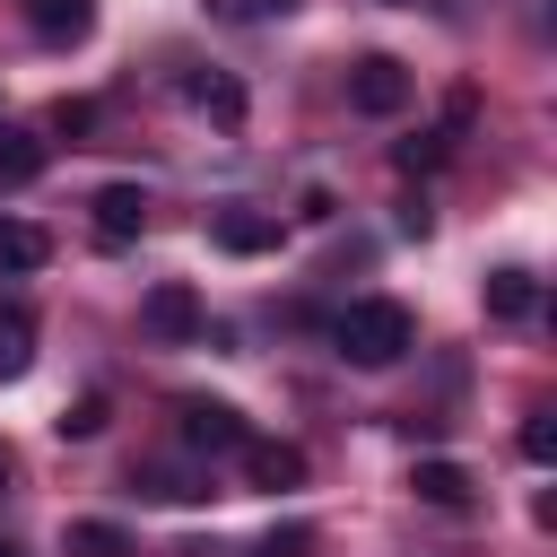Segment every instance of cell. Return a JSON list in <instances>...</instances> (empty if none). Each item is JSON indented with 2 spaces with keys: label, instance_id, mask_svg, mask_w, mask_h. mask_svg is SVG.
Wrapping results in <instances>:
<instances>
[{
  "label": "cell",
  "instance_id": "2e32d148",
  "mask_svg": "<svg viewBox=\"0 0 557 557\" xmlns=\"http://www.w3.org/2000/svg\"><path fill=\"white\" fill-rule=\"evenodd\" d=\"M26 366H35V322L17 305H0V383H17Z\"/></svg>",
  "mask_w": 557,
  "mask_h": 557
},
{
  "label": "cell",
  "instance_id": "8992f818",
  "mask_svg": "<svg viewBox=\"0 0 557 557\" xmlns=\"http://www.w3.org/2000/svg\"><path fill=\"white\" fill-rule=\"evenodd\" d=\"M209 244H218V252H270V244H278V218L235 200V209H218V218H209Z\"/></svg>",
  "mask_w": 557,
  "mask_h": 557
},
{
  "label": "cell",
  "instance_id": "603a6c76",
  "mask_svg": "<svg viewBox=\"0 0 557 557\" xmlns=\"http://www.w3.org/2000/svg\"><path fill=\"white\" fill-rule=\"evenodd\" d=\"M0 557H26V548H17V540H0Z\"/></svg>",
  "mask_w": 557,
  "mask_h": 557
},
{
  "label": "cell",
  "instance_id": "30bf717a",
  "mask_svg": "<svg viewBox=\"0 0 557 557\" xmlns=\"http://www.w3.org/2000/svg\"><path fill=\"white\" fill-rule=\"evenodd\" d=\"M244 479H252V487H296V479H305V453H296V444L244 435Z\"/></svg>",
  "mask_w": 557,
  "mask_h": 557
},
{
  "label": "cell",
  "instance_id": "44dd1931",
  "mask_svg": "<svg viewBox=\"0 0 557 557\" xmlns=\"http://www.w3.org/2000/svg\"><path fill=\"white\" fill-rule=\"evenodd\" d=\"M52 131H96V104H52Z\"/></svg>",
  "mask_w": 557,
  "mask_h": 557
},
{
  "label": "cell",
  "instance_id": "5bb4252c",
  "mask_svg": "<svg viewBox=\"0 0 557 557\" xmlns=\"http://www.w3.org/2000/svg\"><path fill=\"white\" fill-rule=\"evenodd\" d=\"M183 96H191L200 113H218V122H235V113H244V87H235L226 70H191V78H183Z\"/></svg>",
  "mask_w": 557,
  "mask_h": 557
},
{
  "label": "cell",
  "instance_id": "6da1fadb",
  "mask_svg": "<svg viewBox=\"0 0 557 557\" xmlns=\"http://www.w3.org/2000/svg\"><path fill=\"white\" fill-rule=\"evenodd\" d=\"M331 339H339V357L348 366H400L409 348H418V322H409V305H392V296H366V305H348L339 322H331Z\"/></svg>",
  "mask_w": 557,
  "mask_h": 557
},
{
  "label": "cell",
  "instance_id": "7c38bea8",
  "mask_svg": "<svg viewBox=\"0 0 557 557\" xmlns=\"http://www.w3.org/2000/svg\"><path fill=\"white\" fill-rule=\"evenodd\" d=\"M35 174H44V139L17 131V122H0V191H17V183H35Z\"/></svg>",
  "mask_w": 557,
  "mask_h": 557
},
{
  "label": "cell",
  "instance_id": "9c48e42d",
  "mask_svg": "<svg viewBox=\"0 0 557 557\" xmlns=\"http://www.w3.org/2000/svg\"><path fill=\"white\" fill-rule=\"evenodd\" d=\"M409 487H418V505H435V513H470V470H461V461H418Z\"/></svg>",
  "mask_w": 557,
  "mask_h": 557
},
{
  "label": "cell",
  "instance_id": "5b68a950",
  "mask_svg": "<svg viewBox=\"0 0 557 557\" xmlns=\"http://www.w3.org/2000/svg\"><path fill=\"white\" fill-rule=\"evenodd\" d=\"M17 17H26L35 44H78L96 26V0H17Z\"/></svg>",
  "mask_w": 557,
  "mask_h": 557
},
{
  "label": "cell",
  "instance_id": "7402d4cb",
  "mask_svg": "<svg viewBox=\"0 0 557 557\" xmlns=\"http://www.w3.org/2000/svg\"><path fill=\"white\" fill-rule=\"evenodd\" d=\"M226 17H261V9H287V0H218Z\"/></svg>",
  "mask_w": 557,
  "mask_h": 557
},
{
  "label": "cell",
  "instance_id": "ba28073f",
  "mask_svg": "<svg viewBox=\"0 0 557 557\" xmlns=\"http://www.w3.org/2000/svg\"><path fill=\"white\" fill-rule=\"evenodd\" d=\"M131 496H148V505H200L209 479L200 470H174V461H139L131 470Z\"/></svg>",
  "mask_w": 557,
  "mask_h": 557
},
{
  "label": "cell",
  "instance_id": "8fae6325",
  "mask_svg": "<svg viewBox=\"0 0 557 557\" xmlns=\"http://www.w3.org/2000/svg\"><path fill=\"white\" fill-rule=\"evenodd\" d=\"M487 313L496 322H531L540 313V278L531 270H487Z\"/></svg>",
  "mask_w": 557,
  "mask_h": 557
},
{
  "label": "cell",
  "instance_id": "ffe728a7",
  "mask_svg": "<svg viewBox=\"0 0 557 557\" xmlns=\"http://www.w3.org/2000/svg\"><path fill=\"white\" fill-rule=\"evenodd\" d=\"M444 157V139H400V174H418V165H435Z\"/></svg>",
  "mask_w": 557,
  "mask_h": 557
},
{
  "label": "cell",
  "instance_id": "277c9868",
  "mask_svg": "<svg viewBox=\"0 0 557 557\" xmlns=\"http://www.w3.org/2000/svg\"><path fill=\"white\" fill-rule=\"evenodd\" d=\"M87 209H96V244H139V226H148V191L139 183H104Z\"/></svg>",
  "mask_w": 557,
  "mask_h": 557
},
{
  "label": "cell",
  "instance_id": "cb8c5ba5",
  "mask_svg": "<svg viewBox=\"0 0 557 557\" xmlns=\"http://www.w3.org/2000/svg\"><path fill=\"white\" fill-rule=\"evenodd\" d=\"M0 487H9V453H0Z\"/></svg>",
  "mask_w": 557,
  "mask_h": 557
},
{
  "label": "cell",
  "instance_id": "3957f363",
  "mask_svg": "<svg viewBox=\"0 0 557 557\" xmlns=\"http://www.w3.org/2000/svg\"><path fill=\"white\" fill-rule=\"evenodd\" d=\"M348 104H357V113H374V122H392V113L409 104V70H400L392 52H366V61L348 70Z\"/></svg>",
  "mask_w": 557,
  "mask_h": 557
},
{
  "label": "cell",
  "instance_id": "d6986e66",
  "mask_svg": "<svg viewBox=\"0 0 557 557\" xmlns=\"http://www.w3.org/2000/svg\"><path fill=\"white\" fill-rule=\"evenodd\" d=\"M522 461H557V426H548V409L522 418Z\"/></svg>",
  "mask_w": 557,
  "mask_h": 557
},
{
  "label": "cell",
  "instance_id": "ac0fdd59",
  "mask_svg": "<svg viewBox=\"0 0 557 557\" xmlns=\"http://www.w3.org/2000/svg\"><path fill=\"white\" fill-rule=\"evenodd\" d=\"M252 557H313V531H305V522H278V531L252 540Z\"/></svg>",
  "mask_w": 557,
  "mask_h": 557
},
{
  "label": "cell",
  "instance_id": "e0dca14e",
  "mask_svg": "<svg viewBox=\"0 0 557 557\" xmlns=\"http://www.w3.org/2000/svg\"><path fill=\"white\" fill-rule=\"evenodd\" d=\"M104 418H113V400H104V392H78V400H70L52 426H61L70 444H87V435H104Z\"/></svg>",
  "mask_w": 557,
  "mask_h": 557
},
{
  "label": "cell",
  "instance_id": "4fadbf2b",
  "mask_svg": "<svg viewBox=\"0 0 557 557\" xmlns=\"http://www.w3.org/2000/svg\"><path fill=\"white\" fill-rule=\"evenodd\" d=\"M44 261H52V235L26 218H0V270H44Z\"/></svg>",
  "mask_w": 557,
  "mask_h": 557
},
{
  "label": "cell",
  "instance_id": "7a4b0ae2",
  "mask_svg": "<svg viewBox=\"0 0 557 557\" xmlns=\"http://www.w3.org/2000/svg\"><path fill=\"white\" fill-rule=\"evenodd\" d=\"M174 435H183V453H244V409H226V400H174Z\"/></svg>",
  "mask_w": 557,
  "mask_h": 557
},
{
  "label": "cell",
  "instance_id": "52a82bcc",
  "mask_svg": "<svg viewBox=\"0 0 557 557\" xmlns=\"http://www.w3.org/2000/svg\"><path fill=\"white\" fill-rule=\"evenodd\" d=\"M139 322H148L157 339H191V331H200V296L165 278V287H148V305H139Z\"/></svg>",
  "mask_w": 557,
  "mask_h": 557
},
{
  "label": "cell",
  "instance_id": "9a60e30c",
  "mask_svg": "<svg viewBox=\"0 0 557 557\" xmlns=\"http://www.w3.org/2000/svg\"><path fill=\"white\" fill-rule=\"evenodd\" d=\"M61 557H139V548H131V531H113V522H70V531H61Z\"/></svg>",
  "mask_w": 557,
  "mask_h": 557
}]
</instances>
